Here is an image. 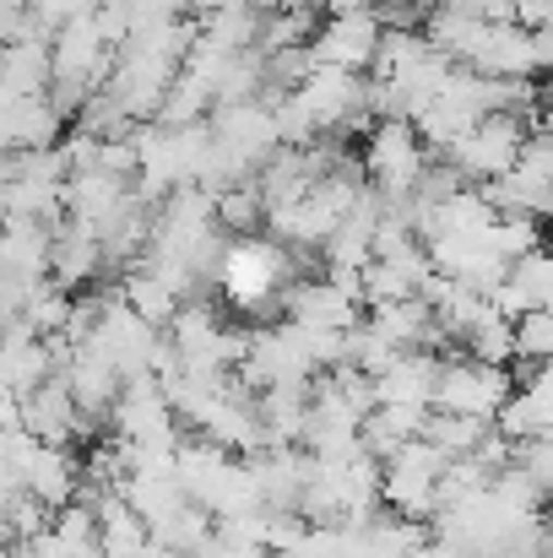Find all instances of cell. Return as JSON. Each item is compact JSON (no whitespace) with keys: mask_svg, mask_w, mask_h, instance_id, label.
Returning <instances> with one entry per match:
<instances>
[{"mask_svg":"<svg viewBox=\"0 0 553 558\" xmlns=\"http://www.w3.org/2000/svg\"><path fill=\"white\" fill-rule=\"evenodd\" d=\"M282 320H299V326H315V331H353L364 320V299L353 288L332 282L326 271L293 277L288 293H282Z\"/></svg>","mask_w":553,"mask_h":558,"instance_id":"obj_9","label":"cell"},{"mask_svg":"<svg viewBox=\"0 0 553 558\" xmlns=\"http://www.w3.org/2000/svg\"><path fill=\"white\" fill-rule=\"evenodd\" d=\"M505 282L527 299V310H543V304H553V244H538L532 255L510 260Z\"/></svg>","mask_w":553,"mask_h":558,"instance_id":"obj_31","label":"cell"},{"mask_svg":"<svg viewBox=\"0 0 553 558\" xmlns=\"http://www.w3.org/2000/svg\"><path fill=\"white\" fill-rule=\"evenodd\" d=\"M429 260H434V271H445V277H456V282H467L478 293H489L510 271V260L500 255L489 228L483 233H440V239H429Z\"/></svg>","mask_w":553,"mask_h":558,"instance_id":"obj_10","label":"cell"},{"mask_svg":"<svg viewBox=\"0 0 553 558\" xmlns=\"http://www.w3.org/2000/svg\"><path fill=\"white\" fill-rule=\"evenodd\" d=\"M22 488L33 499H44L49 510L71 505L76 488H82V456L71 445H38L33 461H27V472H22Z\"/></svg>","mask_w":553,"mask_h":558,"instance_id":"obj_18","label":"cell"},{"mask_svg":"<svg viewBox=\"0 0 553 558\" xmlns=\"http://www.w3.org/2000/svg\"><path fill=\"white\" fill-rule=\"evenodd\" d=\"M49 87V38H5L0 44V93H44Z\"/></svg>","mask_w":553,"mask_h":558,"instance_id":"obj_20","label":"cell"},{"mask_svg":"<svg viewBox=\"0 0 553 558\" xmlns=\"http://www.w3.org/2000/svg\"><path fill=\"white\" fill-rule=\"evenodd\" d=\"M385 22L374 11H348V16H326V27L310 38L315 65H337V71H374Z\"/></svg>","mask_w":553,"mask_h":558,"instance_id":"obj_11","label":"cell"},{"mask_svg":"<svg viewBox=\"0 0 553 558\" xmlns=\"http://www.w3.org/2000/svg\"><path fill=\"white\" fill-rule=\"evenodd\" d=\"M212 201H217V222H223L228 239H244V233L266 228V195H261L255 180H233V185L212 190Z\"/></svg>","mask_w":553,"mask_h":558,"instance_id":"obj_24","label":"cell"},{"mask_svg":"<svg viewBox=\"0 0 553 558\" xmlns=\"http://www.w3.org/2000/svg\"><path fill=\"white\" fill-rule=\"evenodd\" d=\"M98 423H104V417H87L60 374H49L38 390L22 396V428H27L38 445H76V439H93Z\"/></svg>","mask_w":553,"mask_h":558,"instance_id":"obj_8","label":"cell"},{"mask_svg":"<svg viewBox=\"0 0 553 558\" xmlns=\"http://www.w3.org/2000/svg\"><path fill=\"white\" fill-rule=\"evenodd\" d=\"M489 233H494V244H500L505 260H521V255H532L543 244V222L527 217V211H494Z\"/></svg>","mask_w":553,"mask_h":558,"instance_id":"obj_33","label":"cell"},{"mask_svg":"<svg viewBox=\"0 0 553 558\" xmlns=\"http://www.w3.org/2000/svg\"><path fill=\"white\" fill-rule=\"evenodd\" d=\"M461 348H467V359L510 364V359H516V320H510V315H500V310H494V299H489V315L461 337Z\"/></svg>","mask_w":553,"mask_h":558,"instance_id":"obj_30","label":"cell"},{"mask_svg":"<svg viewBox=\"0 0 553 558\" xmlns=\"http://www.w3.org/2000/svg\"><path fill=\"white\" fill-rule=\"evenodd\" d=\"M407 558H461V554H456L445 537H434V532H429V537H423V543H418V548H412Z\"/></svg>","mask_w":553,"mask_h":558,"instance_id":"obj_40","label":"cell"},{"mask_svg":"<svg viewBox=\"0 0 553 558\" xmlns=\"http://www.w3.org/2000/svg\"><path fill=\"white\" fill-rule=\"evenodd\" d=\"M516 466H527V472H532V477H538V483L553 494V434H549V428L516 445Z\"/></svg>","mask_w":553,"mask_h":558,"instance_id":"obj_37","label":"cell"},{"mask_svg":"<svg viewBox=\"0 0 553 558\" xmlns=\"http://www.w3.org/2000/svg\"><path fill=\"white\" fill-rule=\"evenodd\" d=\"M440 353L434 348H401L385 369L374 374V401H401V407H434L440 385Z\"/></svg>","mask_w":553,"mask_h":558,"instance_id":"obj_14","label":"cell"},{"mask_svg":"<svg viewBox=\"0 0 553 558\" xmlns=\"http://www.w3.org/2000/svg\"><path fill=\"white\" fill-rule=\"evenodd\" d=\"M359 158H364V174L380 190V201H401L418 190L423 169H429V142L418 136L412 120H374Z\"/></svg>","mask_w":553,"mask_h":558,"instance_id":"obj_3","label":"cell"},{"mask_svg":"<svg viewBox=\"0 0 553 558\" xmlns=\"http://www.w3.org/2000/svg\"><path fill=\"white\" fill-rule=\"evenodd\" d=\"M310 38H315V5H299V11L266 16L255 49H261V54H277V49H293V44H310Z\"/></svg>","mask_w":553,"mask_h":558,"instance_id":"obj_32","label":"cell"},{"mask_svg":"<svg viewBox=\"0 0 553 558\" xmlns=\"http://www.w3.org/2000/svg\"><path fill=\"white\" fill-rule=\"evenodd\" d=\"M527 131H532L527 114H483L472 131H461V136L445 147V158L461 169L467 185H489V180H500V174L516 169Z\"/></svg>","mask_w":553,"mask_h":558,"instance_id":"obj_5","label":"cell"},{"mask_svg":"<svg viewBox=\"0 0 553 558\" xmlns=\"http://www.w3.org/2000/svg\"><path fill=\"white\" fill-rule=\"evenodd\" d=\"M261 11H255V0H228V5H217L212 16H201V33L212 38V44H223V49H255V38H261Z\"/></svg>","mask_w":553,"mask_h":558,"instance_id":"obj_29","label":"cell"},{"mask_svg":"<svg viewBox=\"0 0 553 558\" xmlns=\"http://www.w3.org/2000/svg\"><path fill=\"white\" fill-rule=\"evenodd\" d=\"M434 5L472 22H516V0H434Z\"/></svg>","mask_w":553,"mask_h":558,"instance_id":"obj_39","label":"cell"},{"mask_svg":"<svg viewBox=\"0 0 553 558\" xmlns=\"http://www.w3.org/2000/svg\"><path fill=\"white\" fill-rule=\"evenodd\" d=\"M16 320H22V326H33L38 337H60V331H65V320H71V288H60L55 277L33 282V288H27V299H22V310H16Z\"/></svg>","mask_w":553,"mask_h":558,"instance_id":"obj_27","label":"cell"},{"mask_svg":"<svg viewBox=\"0 0 553 558\" xmlns=\"http://www.w3.org/2000/svg\"><path fill=\"white\" fill-rule=\"evenodd\" d=\"M109 434L125 450H180V412L169 407L158 374H142V379L120 385V396L109 407Z\"/></svg>","mask_w":553,"mask_h":558,"instance_id":"obj_2","label":"cell"},{"mask_svg":"<svg viewBox=\"0 0 553 558\" xmlns=\"http://www.w3.org/2000/svg\"><path fill=\"white\" fill-rule=\"evenodd\" d=\"M516 374L510 364H483V359H445L440 385H434V407L440 412H467V417H489L510 401Z\"/></svg>","mask_w":553,"mask_h":558,"instance_id":"obj_6","label":"cell"},{"mask_svg":"<svg viewBox=\"0 0 553 558\" xmlns=\"http://www.w3.org/2000/svg\"><path fill=\"white\" fill-rule=\"evenodd\" d=\"M49 374H55V342L38 337L33 326L11 320V326L0 331V379H5L16 396H27V390H38Z\"/></svg>","mask_w":553,"mask_h":558,"instance_id":"obj_16","label":"cell"},{"mask_svg":"<svg viewBox=\"0 0 553 558\" xmlns=\"http://www.w3.org/2000/svg\"><path fill=\"white\" fill-rule=\"evenodd\" d=\"M131 190H136V180H125V174H109V169H71V180H65V217H82V222L104 228V222L131 201Z\"/></svg>","mask_w":553,"mask_h":558,"instance_id":"obj_17","label":"cell"},{"mask_svg":"<svg viewBox=\"0 0 553 558\" xmlns=\"http://www.w3.org/2000/svg\"><path fill=\"white\" fill-rule=\"evenodd\" d=\"M272 558H337V526L332 521H310V532L293 548H282V554H272Z\"/></svg>","mask_w":553,"mask_h":558,"instance_id":"obj_38","label":"cell"},{"mask_svg":"<svg viewBox=\"0 0 553 558\" xmlns=\"http://www.w3.org/2000/svg\"><path fill=\"white\" fill-rule=\"evenodd\" d=\"M55 521V510L44 505V499H33L27 488L11 499V515H5V526H11V543H22V537H33V532H44Z\"/></svg>","mask_w":553,"mask_h":558,"instance_id":"obj_36","label":"cell"},{"mask_svg":"<svg viewBox=\"0 0 553 558\" xmlns=\"http://www.w3.org/2000/svg\"><path fill=\"white\" fill-rule=\"evenodd\" d=\"M423 417H429V407H401V401H380L374 412L364 417V450L374 461H390L407 439H418L423 434Z\"/></svg>","mask_w":553,"mask_h":558,"instance_id":"obj_21","label":"cell"},{"mask_svg":"<svg viewBox=\"0 0 553 558\" xmlns=\"http://www.w3.org/2000/svg\"><path fill=\"white\" fill-rule=\"evenodd\" d=\"M299 5H310V0H255V11H261V16H277V11H299Z\"/></svg>","mask_w":553,"mask_h":558,"instance_id":"obj_41","label":"cell"},{"mask_svg":"<svg viewBox=\"0 0 553 558\" xmlns=\"http://www.w3.org/2000/svg\"><path fill=\"white\" fill-rule=\"evenodd\" d=\"M60 379L71 385V396H76V407L87 412V417H104L109 423V407H115V396H120V369L93 348V342H82V348H71L65 353V364H60Z\"/></svg>","mask_w":553,"mask_h":558,"instance_id":"obj_15","label":"cell"},{"mask_svg":"<svg viewBox=\"0 0 553 558\" xmlns=\"http://www.w3.org/2000/svg\"><path fill=\"white\" fill-rule=\"evenodd\" d=\"M429 277H434V260H429L423 239H401L390 250H374V260L364 266V304L412 299V293H423Z\"/></svg>","mask_w":553,"mask_h":558,"instance_id":"obj_12","label":"cell"},{"mask_svg":"<svg viewBox=\"0 0 553 558\" xmlns=\"http://www.w3.org/2000/svg\"><path fill=\"white\" fill-rule=\"evenodd\" d=\"M120 299H125L142 320H153L158 331H164V326L175 320V310H180V293H175L164 277H153L147 266H131V277L120 282Z\"/></svg>","mask_w":553,"mask_h":558,"instance_id":"obj_26","label":"cell"},{"mask_svg":"<svg viewBox=\"0 0 553 558\" xmlns=\"http://www.w3.org/2000/svg\"><path fill=\"white\" fill-rule=\"evenodd\" d=\"M494 428H500L505 439H516V445H521V439H532V434H543V428H549V412H543L527 390H510V401L494 412Z\"/></svg>","mask_w":553,"mask_h":558,"instance_id":"obj_34","label":"cell"},{"mask_svg":"<svg viewBox=\"0 0 553 558\" xmlns=\"http://www.w3.org/2000/svg\"><path fill=\"white\" fill-rule=\"evenodd\" d=\"M109 271L104 260V233L82 217H60L55 222V244H49V277L60 288H82V282H98Z\"/></svg>","mask_w":553,"mask_h":558,"instance_id":"obj_13","label":"cell"},{"mask_svg":"<svg viewBox=\"0 0 553 558\" xmlns=\"http://www.w3.org/2000/svg\"><path fill=\"white\" fill-rule=\"evenodd\" d=\"M489 428H494L489 417L440 412V407H429V417H423V439H429V445H440L445 456H472V450L483 445V434H489Z\"/></svg>","mask_w":553,"mask_h":558,"instance_id":"obj_28","label":"cell"},{"mask_svg":"<svg viewBox=\"0 0 553 558\" xmlns=\"http://www.w3.org/2000/svg\"><path fill=\"white\" fill-rule=\"evenodd\" d=\"M255 407H261V423H266V439H272V445H299V439H304V423H310V385H272V390H255Z\"/></svg>","mask_w":553,"mask_h":558,"instance_id":"obj_23","label":"cell"},{"mask_svg":"<svg viewBox=\"0 0 553 558\" xmlns=\"http://www.w3.org/2000/svg\"><path fill=\"white\" fill-rule=\"evenodd\" d=\"M87 342L120 369V379H142V374H153V359H158L164 331H158L153 320H142V315L115 293L109 310H104V320H98V331H93Z\"/></svg>","mask_w":553,"mask_h":558,"instance_id":"obj_7","label":"cell"},{"mask_svg":"<svg viewBox=\"0 0 553 558\" xmlns=\"http://www.w3.org/2000/svg\"><path fill=\"white\" fill-rule=\"evenodd\" d=\"M217 5H228V0H184V11H195V16H212Z\"/></svg>","mask_w":553,"mask_h":558,"instance_id":"obj_42","label":"cell"},{"mask_svg":"<svg viewBox=\"0 0 553 558\" xmlns=\"http://www.w3.org/2000/svg\"><path fill=\"white\" fill-rule=\"evenodd\" d=\"M549 434H553V423H549Z\"/></svg>","mask_w":553,"mask_h":558,"instance_id":"obj_46","label":"cell"},{"mask_svg":"<svg viewBox=\"0 0 553 558\" xmlns=\"http://www.w3.org/2000/svg\"><path fill=\"white\" fill-rule=\"evenodd\" d=\"M293 277H299V266H293V250L282 239L244 233V239H228L223 244L217 288H223V304L233 315H250V320L282 315V293H288Z\"/></svg>","mask_w":553,"mask_h":558,"instance_id":"obj_1","label":"cell"},{"mask_svg":"<svg viewBox=\"0 0 553 558\" xmlns=\"http://www.w3.org/2000/svg\"><path fill=\"white\" fill-rule=\"evenodd\" d=\"M93 510H98V532H104V558H142L153 548V532L125 505V494H104V499H93Z\"/></svg>","mask_w":553,"mask_h":558,"instance_id":"obj_22","label":"cell"},{"mask_svg":"<svg viewBox=\"0 0 553 558\" xmlns=\"http://www.w3.org/2000/svg\"><path fill=\"white\" fill-rule=\"evenodd\" d=\"M212 109H217L212 82H206L201 71L180 65L175 82H169V98H164V109H158V125H195V120H206Z\"/></svg>","mask_w":553,"mask_h":558,"instance_id":"obj_25","label":"cell"},{"mask_svg":"<svg viewBox=\"0 0 553 558\" xmlns=\"http://www.w3.org/2000/svg\"><path fill=\"white\" fill-rule=\"evenodd\" d=\"M142 558H184V554H175V548H164V543H153V548H147Z\"/></svg>","mask_w":553,"mask_h":558,"instance_id":"obj_44","label":"cell"},{"mask_svg":"<svg viewBox=\"0 0 553 558\" xmlns=\"http://www.w3.org/2000/svg\"><path fill=\"white\" fill-rule=\"evenodd\" d=\"M445 461L450 456L440 445H429L423 434L407 439L390 461H380V505L407 521H434V488H440Z\"/></svg>","mask_w":553,"mask_h":558,"instance_id":"obj_4","label":"cell"},{"mask_svg":"<svg viewBox=\"0 0 553 558\" xmlns=\"http://www.w3.org/2000/svg\"><path fill=\"white\" fill-rule=\"evenodd\" d=\"M549 93H553V65H549Z\"/></svg>","mask_w":553,"mask_h":558,"instance_id":"obj_45","label":"cell"},{"mask_svg":"<svg viewBox=\"0 0 553 558\" xmlns=\"http://www.w3.org/2000/svg\"><path fill=\"white\" fill-rule=\"evenodd\" d=\"M125 505L147 521V532H158L190 505V494H184V483L175 472H131L125 477Z\"/></svg>","mask_w":553,"mask_h":558,"instance_id":"obj_19","label":"cell"},{"mask_svg":"<svg viewBox=\"0 0 553 558\" xmlns=\"http://www.w3.org/2000/svg\"><path fill=\"white\" fill-rule=\"evenodd\" d=\"M516 359H527V364H549L553 359V310H527L521 320H516Z\"/></svg>","mask_w":553,"mask_h":558,"instance_id":"obj_35","label":"cell"},{"mask_svg":"<svg viewBox=\"0 0 553 558\" xmlns=\"http://www.w3.org/2000/svg\"><path fill=\"white\" fill-rule=\"evenodd\" d=\"M538 131H549V136H553V93L543 98V109H538Z\"/></svg>","mask_w":553,"mask_h":558,"instance_id":"obj_43","label":"cell"}]
</instances>
